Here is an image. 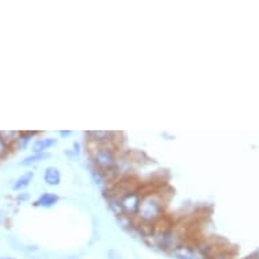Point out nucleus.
<instances>
[{"label":"nucleus","mask_w":259,"mask_h":259,"mask_svg":"<svg viewBox=\"0 0 259 259\" xmlns=\"http://www.w3.org/2000/svg\"><path fill=\"white\" fill-rule=\"evenodd\" d=\"M167 200L159 191L143 193L140 208L136 214L137 225L156 227L166 214Z\"/></svg>","instance_id":"f257e3e1"},{"label":"nucleus","mask_w":259,"mask_h":259,"mask_svg":"<svg viewBox=\"0 0 259 259\" xmlns=\"http://www.w3.org/2000/svg\"><path fill=\"white\" fill-rule=\"evenodd\" d=\"M90 159L95 171L103 175H109L118 170V155L117 145L90 144Z\"/></svg>","instance_id":"f03ea898"},{"label":"nucleus","mask_w":259,"mask_h":259,"mask_svg":"<svg viewBox=\"0 0 259 259\" xmlns=\"http://www.w3.org/2000/svg\"><path fill=\"white\" fill-rule=\"evenodd\" d=\"M115 205L118 208L119 213H122L126 217L136 219V214L140 208L143 193L139 187L136 189H118L114 191Z\"/></svg>","instance_id":"7ed1b4c3"},{"label":"nucleus","mask_w":259,"mask_h":259,"mask_svg":"<svg viewBox=\"0 0 259 259\" xmlns=\"http://www.w3.org/2000/svg\"><path fill=\"white\" fill-rule=\"evenodd\" d=\"M89 136V143L90 144H97V145H115V133L114 132H107V131H94V132L87 133Z\"/></svg>","instance_id":"20e7f679"},{"label":"nucleus","mask_w":259,"mask_h":259,"mask_svg":"<svg viewBox=\"0 0 259 259\" xmlns=\"http://www.w3.org/2000/svg\"><path fill=\"white\" fill-rule=\"evenodd\" d=\"M39 132H31V131H21L18 133L17 139L14 141L13 148L18 149V151H25L29 148V145L33 143V139L35 136H38Z\"/></svg>","instance_id":"39448f33"},{"label":"nucleus","mask_w":259,"mask_h":259,"mask_svg":"<svg viewBox=\"0 0 259 259\" xmlns=\"http://www.w3.org/2000/svg\"><path fill=\"white\" fill-rule=\"evenodd\" d=\"M56 144H57V139H55V137H39V139H35L33 141V144H31V152L47 153Z\"/></svg>","instance_id":"423d86ee"},{"label":"nucleus","mask_w":259,"mask_h":259,"mask_svg":"<svg viewBox=\"0 0 259 259\" xmlns=\"http://www.w3.org/2000/svg\"><path fill=\"white\" fill-rule=\"evenodd\" d=\"M59 201L60 197L57 196L56 193H49V191H47V193H42V194L33 202V206H34V208L51 209L53 208Z\"/></svg>","instance_id":"0eeeda50"},{"label":"nucleus","mask_w":259,"mask_h":259,"mask_svg":"<svg viewBox=\"0 0 259 259\" xmlns=\"http://www.w3.org/2000/svg\"><path fill=\"white\" fill-rule=\"evenodd\" d=\"M44 182L47 183L48 186H59L61 182V172L57 167L48 166L44 171Z\"/></svg>","instance_id":"6e6552de"},{"label":"nucleus","mask_w":259,"mask_h":259,"mask_svg":"<svg viewBox=\"0 0 259 259\" xmlns=\"http://www.w3.org/2000/svg\"><path fill=\"white\" fill-rule=\"evenodd\" d=\"M33 179H34V172H33V171H26L25 174H22L21 177L14 182V191L25 190L26 187H29L30 183L33 182Z\"/></svg>","instance_id":"1a4fd4ad"},{"label":"nucleus","mask_w":259,"mask_h":259,"mask_svg":"<svg viewBox=\"0 0 259 259\" xmlns=\"http://www.w3.org/2000/svg\"><path fill=\"white\" fill-rule=\"evenodd\" d=\"M51 156V153H31L29 156H26L25 159H22L19 161V166H23V167H31L34 166V164H38L41 163L42 160L48 159V157Z\"/></svg>","instance_id":"9d476101"},{"label":"nucleus","mask_w":259,"mask_h":259,"mask_svg":"<svg viewBox=\"0 0 259 259\" xmlns=\"http://www.w3.org/2000/svg\"><path fill=\"white\" fill-rule=\"evenodd\" d=\"M18 133L19 132H17V131H0V137H2L7 144H10L13 147L14 141H15V139H17L18 136Z\"/></svg>","instance_id":"9b49d317"},{"label":"nucleus","mask_w":259,"mask_h":259,"mask_svg":"<svg viewBox=\"0 0 259 259\" xmlns=\"http://www.w3.org/2000/svg\"><path fill=\"white\" fill-rule=\"evenodd\" d=\"M11 149H13V147L10 144H7V143L0 137V161L5 160L6 157L9 156L10 152H11Z\"/></svg>","instance_id":"f8f14e48"},{"label":"nucleus","mask_w":259,"mask_h":259,"mask_svg":"<svg viewBox=\"0 0 259 259\" xmlns=\"http://www.w3.org/2000/svg\"><path fill=\"white\" fill-rule=\"evenodd\" d=\"M107 259H123V258H122V254H121L118 250L111 248V250L107 251Z\"/></svg>","instance_id":"ddd939ff"},{"label":"nucleus","mask_w":259,"mask_h":259,"mask_svg":"<svg viewBox=\"0 0 259 259\" xmlns=\"http://www.w3.org/2000/svg\"><path fill=\"white\" fill-rule=\"evenodd\" d=\"M29 198L30 196L27 194V193H19V194L17 196V201H22V202H23V201H27Z\"/></svg>","instance_id":"4468645a"},{"label":"nucleus","mask_w":259,"mask_h":259,"mask_svg":"<svg viewBox=\"0 0 259 259\" xmlns=\"http://www.w3.org/2000/svg\"><path fill=\"white\" fill-rule=\"evenodd\" d=\"M177 259H194L191 255L185 254V252H177Z\"/></svg>","instance_id":"2eb2a0df"},{"label":"nucleus","mask_w":259,"mask_h":259,"mask_svg":"<svg viewBox=\"0 0 259 259\" xmlns=\"http://www.w3.org/2000/svg\"><path fill=\"white\" fill-rule=\"evenodd\" d=\"M71 135H72V132H71V131H60V132H59V136L61 137V139L69 137Z\"/></svg>","instance_id":"dca6fc26"},{"label":"nucleus","mask_w":259,"mask_h":259,"mask_svg":"<svg viewBox=\"0 0 259 259\" xmlns=\"http://www.w3.org/2000/svg\"><path fill=\"white\" fill-rule=\"evenodd\" d=\"M73 152L76 153V155L80 153V144H79V143H75V144H73Z\"/></svg>","instance_id":"f3484780"},{"label":"nucleus","mask_w":259,"mask_h":259,"mask_svg":"<svg viewBox=\"0 0 259 259\" xmlns=\"http://www.w3.org/2000/svg\"><path fill=\"white\" fill-rule=\"evenodd\" d=\"M209 259H228V258H225V256H223V255H213V256H210Z\"/></svg>","instance_id":"a211bd4d"},{"label":"nucleus","mask_w":259,"mask_h":259,"mask_svg":"<svg viewBox=\"0 0 259 259\" xmlns=\"http://www.w3.org/2000/svg\"><path fill=\"white\" fill-rule=\"evenodd\" d=\"M0 259H17V258H13V256H0Z\"/></svg>","instance_id":"6ab92c4d"}]
</instances>
